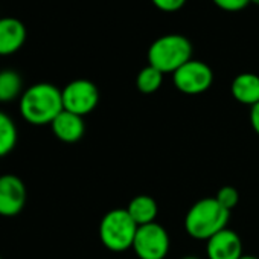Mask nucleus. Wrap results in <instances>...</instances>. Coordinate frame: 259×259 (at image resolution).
Segmentation results:
<instances>
[{
	"label": "nucleus",
	"instance_id": "14",
	"mask_svg": "<svg viewBox=\"0 0 259 259\" xmlns=\"http://www.w3.org/2000/svg\"><path fill=\"white\" fill-rule=\"evenodd\" d=\"M23 92V79L16 70H0V102H13L20 98Z\"/></svg>",
	"mask_w": 259,
	"mask_h": 259
},
{
	"label": "nucleus",
	"instance_id": "20",
	"mask_svg": "<svg viewBox=\"0 0 259 259\" xmlns=\"http://www.w3.org/2000/svg\"><path fill=\"white\" fill-rule=\"evenodd\" d=\"M250 123L251 128L254 130V133L259 136V102L250 107Z\"/></svg>",
	"mask_w": 259,
	"mask_h": 259
},
{
	"label": "nucleus",
	"instance_id": "2",
	"mask_svg": "<svg viewBox=\"0 0 259 259\" xmlns=\"http://www.w3.org/2000/svg\"><path fill=\"white\" fill-rule=\"evenodd\" d=\"M230 210L223 207L217 198H201L191 206L185 217V229L194 239L207 241L227 227Z\"/></svg>",
	"mask_w": 259,
	"mask_h": 259
},
{
	"label": "nucleus",
	"instance_id": "10",
	"mask_svg": "<svg viewBox=\"0 0 259 259\" xmlns=\"http://www.w3.org/2000/svg\"><path fill=\"white\" fill-rule=\"evenodd\" d=\"M26 41V28L16 17L0 19V55H13L22 49Z\"/></svg>",
	"mask_w": 259,
	"mask_h": 259
},
{
	"label": "nucleus",
	"instance_id": "5",
	"mask_svg": "<svg viewBox=\"0 0 259 259\" xmlns=\"http://www.w3.org/2000/svg\"><path fill=\"white\" fill-rule=\"evenodd\" d=\"M169 235L159 223L139 226L133 250L139 259H165L169 251Z\"/></svg>",
	"mask_w": 259,
	"mask_h": 259
},
{
	"label": "nucleus",
	"instance_id": "6",
	"mask_svg": "<svg viewBox=\"0 0 259 259\" xmlns=\"http://www.w3.org/2000/svg\"><path fill=\"white\" fill-rule=\"evenodd\" d=\"M63 107L66 111L78 116L92 113L99 104V90L89 79H73L63 90Z\"/></svg>",
	"mask_w": 259,
	"mask_h": 259
},
{
	"label": "nucleus",
	"instance_id": "7",
	"mask_svg": "<svg viewBox=\"0 0 259 259\" xmlns=\"http://www.w3.org/2000/svg\"><path fill=\"white\" fill-rule=\"evenodd\" d=\"M174 85L185 95H200L210 89L213 82L212 69L198 60H189L172 73Z\"/></svg>",
	"mask_w": 259,
	"mask_h": 259
},
{
	"label": "nucleus",
	"instance_id": "9",
	"mask_svg": "<svg viewBox=\"0 0 259 259\" xmlns=\"http://www.w3.org/2000/svg\"><path fill=\"white\" fill-rule=\"evenodd\" d=\"M206 253L209 259H239L242 253V241L235 230L223 229L207 239Z\"/></svg>",
	"mask_w": 259,
	"mask_h": 259
},
{
	"label": "nucleus",
	"instance_id": "18",
	"mask_svg": "<svg viewBox=\"0 0 259 259\" xmlns=\"http://www.w3.org/2000/svg\"><path fill=\"white\" fill-rule=\"evenodd\" d=\"M213 4L223 11L236 13V11L244 10L250 4V0H213Z\"/></svg>",
	"mask_w": 259,
	"mask_h": 259
},
{
	"label": "nucleus",
	"instance_id": "3",
	"mask_svg": "<svg viewBox=\"0 0 259 259\" xmlns=\"http://www.w3.org/2000/svg\"><path fill=\"white\" fill-rule=\"evenodd\" d=\"M192 57L191 41L180 34H168L157 38L148 49V63L162 73H174Z\"/></svg>",
	"mask_w": 259,
	"mask_h": 259
},
{
	"label": "nucleus",
	"instance_id": "8",
	"mask_svg": "<svg viewBox=\"0 0 259 259\" xmlns=\"http://www.w3.org/2000/svg\"><path fill=\"white\" fill-rule=\"evenodd\" d=\"M26 186L14 174L0 176V217H16L26 204Z\"/></svg>",
	"mask_w": 259,
	"mask_h": 259
},
{
	"label": "nucleus",
	"instance_id": "1",
	"mask_svg": "<svg viewBox=\"0 0 259 259\" xmlns=\"http://www.w3.org/2000/svg\"><path fill=\"white\" fill-rule=\"evenodd\" d=\"M22 117L35 126L51 125L64 110L61 90L49 82H37L28 87L19 101Z\"/></svg>",
	"mask_w": 259,
	"mask_h": 259
},
{
	"label": "nucleus",
	"instance_id": "16",
	"mask_svg": "<svg viewBox=\"0 0 259 259\" xmlns=\"http://www.w3.org/2000/svg\"><path fill=\"white\" fill-rule=\"evenodd\" d=\"M162 82H163V73L150 64L147 67H144L136 78V85H138L139 92H142L145 95L157 92L160 89Z\"/></svg>",
	"mask_w": 259,
	"mask_h": 259
},
{
	"label": "nucleus",
	"instance_id": "22",
	"mask_svg": "<svg viewBox=\"0 0 259 259\" xmlns=\"http://www.w3.org/2000/svg\"><path fill=\"white\" fill-rule=\"evenodd\" d=\"M182 259H200V257H197V256H192V254H188V256H183Z\"/></svg>",
	"mask_w": 259,
	"mask_h": 259
},
{
	"label": "nucleus",
	"instance_id": "21",
	"mask_svg": "<svg viewBox=\"0 0 259 259\" xmlns=\"http://www.w3.org/2000/svg\"><path fill=\"white\" fill-rule=\"evenodd\" d=\"M239 259H259V257H256V256H253V254H242Z\"/></svg>",
	"mask_w": 259,
	"mask_h": 259
},
{
	"label": "nucleus",
	"instance_id": "19",
	"mask_svg": "<svg viewBox=\"0 0 259 259\" xmlns=\"http://www.w3.org/2000/svg\"><path fill=\"white\" fill-rule=\"evenodd\" d=\"M153 4L160 11L174 13V11H179L180 8H183V5L186 4V0H153Z\"/></svg>",
	"mask_w": 259,
	"mask_h": 259
},
{
	"label": "nucleus",
	"instance_id": "24",
	"mask_svg": "<svg viewBox=\"0 0 259 259\" xmlns=\"http://www.w3.org/2000/svg\"><path fill=\"white\" fill-rule=\"evenodd\" d=\"M0 259H2V257H0Z\"/></svg>",
	"mask_w": 259,
	"mask_h": 259
},
{
	"label": "nucleus",
	"instance_id": "17",
	"mask_svg": "<svg viewBox=\"0 0 259 259\" xmlns=\"http://www.w3.org/2000/svg\"><path fill=\"white\" fill-rule=\"evenodd\" d=\"M215 198L223 207H226L227 210H232L239 201V194L233 186H223L221 189H218Z\"/></svg>",
	"mask_w": 259,
	"mask_h": 259
},
{
	"label": "nucleus",
	"instance_id": "13",
	"mask_svg": "<svg viewBox=\"0 0 259 259\" xmlns=\"http://www.w3.org/2000/svg\"><path fill=\"white\" fill-rule=\"evenodd\" d=\"M126 212L130 213V217L133 218V221L138 226H145V224L156 223V218L159 213V206L153 197L138 195L128 203Z\"/></svg>",
	"mask_w": 259,
	"mask_h": 259
},
{
	"label": "nucleus",
	"instance_id": "11",
	"mask_svg": "<svg viewBox=\"0 0 259 259\" xmlns=\"http://www.w3.org/2000/svg\"><path fill=\"white\" fill-rule=\"evenodd\" d=\"M54 136L64 144H75L82 139L85 133V123L82 116L63 110L51 123Z\"/></svg>",
	"mask_w": 259,
	"mask_h": 259
},
{
	"label": "nucleus",
	"instance_id": "23",
	"mask_svg": "<svg viewBox=\"0 0 259 259\" xmlns=\"http://www.w3.org/2000/svg\"><path fill=\"white\" fill-rule=\"evenodd\" d=\"M251 4H256V5H259V0H250Z\"/></svg>",
	"mask_w": 259,
	"mask_h": 259
},
{
	"label": "nucleus",
	"instance_id": "12",
	"mask_svg": "<svg viewBox=\"0 0 259 259\" xmlns=\"http://www.w3.org/2000/svg\"><path fill=\"white\" fill-rule=\"evenodd\" d=\"M230 92L239 104L253 107L259 102V76L254 73H239L232 81Z\"/></svg>",
	"mask_w": 259,
	"mask_h": 259
},
{
	"label": "nucleus",
	"instance_id": "4",
	"mask_svg": "<svg viewBox=\"0 0 259 259\" xmlns=\"http://www.w3.org/2000/svg\"><path fill=\"white\" fill-rule=\"evenodd\" d=\"M138 227L126 209H111L99 223V239L111 251H125L133 247Z\"/></svg>",
	"mask_w": 259,
	"mask_h": 259
},
{
	"label": "nucleus",
	"instance_id": "15",
	"mask_svg": "<svg viewBox=\"0 0 259 259\" xmlns=\"http://www.w3.org/2000/svg\"><path fill=\"white\" fill-rule=\"evenodd\" d=\"M17 141L19 132L14 119L5 111H0V157L8 156L16 148Z\"/></svg>",
	"mask_w": 259,
	"mask_h": 259
}]
</instances>
